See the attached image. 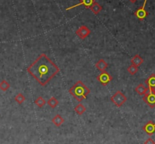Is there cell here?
<instances>
[{
  "mask_svg": "<svg viewBox=\"0 0 155 144\" xmlns=\"http://www.w3.org/2000/svg\"><path fill=\"white\" fill-rule=\"evenodd\" d=\"M27 70L39 85L45 86L58 73L60 69L46 54H41Z\"/></svg>",
  "mask_w": 155,
  "mask_h": 144,
  "instance_id": "1",
  "label": "cell"
},
{
  "mask_svg": "<svg viewBox=\"0 0 155 144\" xmlns=\"http://www.w3.org/2000/svg\"><path fill=\"white\" fill-rule=\"evenodd\" d=\"M90 91V89L88 88L86 85L81 81H77V82L69 89V93L79 102L86 99Z\"/></svg>",
  "mask_w": 155,
  "mask_h": 144,
  "instance_id": "2",
  "label": "cell"
},
{
  "mask_svg": "<svg viewBox=\"0 0 155 144\" xmlns=\"http://www.w3.org/2000/svg\"><path fill=\"white\" fill-rule=\"evenodd\" d=\"M110 101L112 103L115 104V106L117 107H120L127 102V98L120 91H117L113 96L110 98Z\"/></svg>",
  "mask_w": 155,
  "mask_h": 144,
  "instance_id": "3",
  "label": "cell"
},
{
  "mask_svg": "<svg viewBox=\"0 0 155 144\" xmlns=\"http://www.w3.org/2000/svg\"><path fill=\"white\" fill-rule=\"evenodd\" d=\"M142 100L148 107L154 108L155 107V91L148 90V92L145 95H143Z\"/></svg>",
  "mask_w": 155,
  "mask_h": 144,
  "instance_id": "4",
  "label": "cell"
},
{
  "mask_svg": "<svg viewBox=\"0 0 155 144\" xmlns=\"http://www.w3.org/2000/svg\"><path fill=\"white\" fill-rule=\"evenodd\" d=\"M147 1H148V0H145L143 5L141 8H139L138 10H136V12L134 13L135 16H136L139 21H144L148 15V12L145 10V5H146Z\"/></svg>",
  "mask_w": 155,
  "mask_h": 144,
  "instance_id": "5",
  "label": "cell"
},
{
  "mask_svg": "<svg viewBox=\"0 0 155 144\" xmlns=\"http://www.w3.org/2000/svg\"><path fill=\"white\" fill-rule=\"evenodd\" d=\"M112 78H113L111 75L106 71L101 72V73L97 76V80L104 86H106L109 82H110L112 81Z\"/></svg>",
  "mask_w": 155,
  "mask_h": 144,
  "instance_id": "6",
  "label": "cell"
},
{
  "mask_svg": "<svg viewBox=\"0 0 155 144\" xmlns=\"http://www.w3.org/2000/svg\"><path fill=\"white\" fill-rule=\"evenodd\" d=\"M90 33V30H89L86 25L81 26V27L79 29H77V30L76 31V35L81 39H85L86 37H88V36H89Z\"/></svg>",
  "mask_w": 155,
  "mask_h": 144,
  "instance_id": "7",
  "label": "cell"
},
{
  "mask_svg": "<svg viewBox=\"0 0 155 144\" xmlns=\"http://www.w3.org/2000/svg\"><path fill=\"white\" fill-rule=\"evenodd\" d=\"M142 130L146 133L148 135L151 136L155 133V123L152 121H149L146 125H145L142 128Z\"/></svg>",
  "mask_w": 155,
  "mask_h": 144,
  "instance_id": "8",
  "label": "cell"
},
{
  "mask_svg": "<svg viewBox=\"0 0 155 144\" xmlns=\"http://www.w3.org/2000/svg\"><path fill=\"white\" fill-rule=\"evenodd\" d=\"M94 2H95L94 0H81V1H80V2L78 3V4L74 5L71 6V7H69V8H67L66 11H69V10H71V9L74 8L79 7V6H80V5H84L86 8H90V6L92 5V3H93Z\"/></svg>",
  "mask_w": 155,
  "mask_h": 144,
  "instance_id": "9",
  "label": "cell"
},
{
  "mask_svg": "<svg viewBox=\"0 0 155 144\" xmlns=\"http://www.w3.org/2000/svg\"><path fill=\"white\" fill-rule=\"evenodd\" d=\"M145 84L148 86V90H154L155 89V74L152 73L146 80Z\"/></svg>",
  "mask_w": 155,
  "mask_h": 144,
  "instance_id": "10",
  "label": "cell"
},
{
  "mask_svg": "<svg viewBox=\"0 0 155 144\" xmlns=\"http://www.w3.org/2000/svg\"><path fill=\"white\" fill-rule=\"evenodd\" d=\"M108 64H107V62L104 60V59H101V60H98L96 63H95V67L98 69L101 72H104L105 71V69H107Z\"/></svg>",
  "mask_w": 155,
  "mask_h": 144,
  "instance_id": "11",
  "label": "cell"
},
{
  "mask_svg": "<svg viewBox=\"0 0 155 144\" xmlns=\"http://www.w3.org/2000/svg\"><path fill=\"white\" fill-rule=\"evenodd\" d=\"M143 62H144L143 58H142L139 54H136V55H135L131 60L132 64L135 65V66H138V67H139V66H141V65L143 63Z\"/></svg>",
  "mask_w": 155,
  "mask_h": 144,
  "instance_id": "12",
  "label": "cell"
},
{
  "mask_svg": "<svg viewBox=\"0 0 155 144\" xmlns=\"http://www.w3.org/2000/svg\"><path fill=\"white\" fill-rule=\"evenodd\" d=\"M89 8L91 9V11H92V13L95 15L98 14H99V12L102 10V7H101V5H99L98 2H94L92 3V5L90 6V8Z\"/></svg>",
  "mask_w": 155,
  "mask_h": 144,
  "instance_id": "13",
  "label": "cell"
},
{
  "mask_svg": "<svg viewBox=\"0 0 155 144\" xmlns=\"http://www.w3.org/2000/svg\"><path fill=\"white\" fill-rule=\"evenodd\" d=\"M135 91H136V93L139 94V95H141V96H143V95H145V94L148 92V87H145L143 84H139V85L136 88Z\"/></svg>",
  "mask_w": 155,
  "mask_h": 144,
  "instance_id": "14",
  "label": "cell"
},
{
  "mask_svg": "<svg viewBox=\"0 0 155 144\" xmlns=\"http://www.w3.org/2000/svg\"><path fill=\"white\" fill-rule=\"evenodd\" d=\"M64 119L61 117V116H60V115L58 114L56 115V116L51 119V122L57 127L61 126V125L64 123Z\"/></svg>",
  "mask_w": 155,
  "mask_h": 144,
  "instance_id": "15",
  "label": "cell"
},
{
  "mask_svg": "<svg viewBox=\"0 0 155 144\" xmlns=\"http://www.w3.org/2000/svg\"><path fill=\"white\" fill-rule=\"evenodd\" d=\"M74 111H75L78 115L81 116V115H83V113L86 111V108L83 105V104H79L78 105L74 108Z\"/></svg>",
  "mask_w": 155,
  "mask_h": 144,
  "instance_id": "16",
  "label": "cell"
},
{
  "mask_svg": "<svg viewBox=\"0 0 155 144\" xmlns=\"http://www.w3.org/2000/svg\"><path fill=\"white\" fill-rule=\"evenodd\" d=\"M58 101L54 97H51V98L48 101L47 104H48L51 108L54 109L58 105Z\"/></svg>",
  "mask_w": 155,
  "mask_h": 144,
  "instance_id": "17",
  "label": "cell"
},
{
  "mask_svg": "<svg viewBox=\"0 0 155 144\" xmlns=\"http://www.w3.org/2000/svg\"><path fill=\"white\" fill-rule=\"evenodd\" d=\"M127 71H128V72L130 74V75H136V74L138 72V71H139V67L136 66H135V65L132 64V65H130L128 68H127Z\"/></svg>",
  "mask_w": 155,
  "mask_h": 144,
  "instance_id": "18",
  "label": "cell"
},
{
  "mask_svg": "<svg viewBox=\"0 0 155 144\" xmlns=\"http://www.w3.org/2000/svg\"><path fill=\"white\" fill-rule=\"evenodd\" d=\"M45 104H46V102H45V99H44L42 97H39V98H36V101H35V104H36L38 107H39V108L44 107Z\"/></svg>",
  "mask_w": 155,
  "mask_h": 144,
  "instance_id": "19",
  "label": "cell"
},
{
  "mask_svg": "<svg viewBox=\"0 0 155 144\" xmlns=\"http://www.w3.org/2000/svg\"><path fill=\"white\" fill-rule=\"evenodd\" d=\"M25 100H26V98L24 97V95L21 93L18 94L15 97V101L19 104H23V103L25 101Z\"/></svg>",
  "mask_w": 155,
  "mask_h": 144,
  "instance_id": "20",
  "label": "cell"
},
{
  "mask_svg": "<svg viewBox=\"0 0 155 144\" xmlns=\"http://www.w3.org/2000/svg\"><path fill=\"white\" fill-rule=\"evenodd\" d=\"M9 88H10V84H9L6 80L3 79L2 81L0 82V89H1L2 91H6Z\"/></svg>",
  "mask_w": 155,
  "mask_h": 144,
  "instance_id": "21",
  "label": "cell"
},
{
  "mask_svg": "<svg viewBox=\"0 0 155 144\" xmlns=\"http://www.w3.org/2000/svg\"><path fill=\"white\" fill-rule=\"evenodd\" d=\"M144 144H155V141L154 140H153V139L148 138V139H147L146 140H145Z\"/></svg>",
  "mask_w": 155,
  "mask_h": 144,
  "instance_id": "22",
  "label": "cell"
},
{
  "mask_svg": "<svg viewBox=\"0 0 155 144\" xmlns=\"http://www.w3.org/2000/svg\"><path fill=\"white\" fill-rule=\"evenodd\" d=\"M129 1H130L131 3H136L138 0H129Z\"/></svg>",
  "mask_w": 155,
  "mask_h": 144,
  "instance_id": "23",
  "label": "cell"
}]
</instances>
